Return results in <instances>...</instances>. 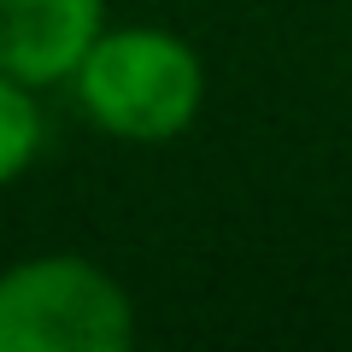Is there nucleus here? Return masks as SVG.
<instances>
[{"mask_svg":"<svg viewBox=\"0 0 352 352\" xmlns=\"http://www.w3.org/2000/svg\"><path fill=\"white\" fill-rule=\"evenodd\" d=\"M106 24V0H0V71L41 88L71 82Z\"/></svg>","mask_w":352,"mask_h":352,"instance_id":"7ed1b4c3","label":"nucleus"},{"mask_svg":"<svg viewBox=\"0 0 352 352\" xmlns=\"http://www.w3.org/2000/svg\"><path fill=\"white\" fill-rule=\"evenodd\" d=\"M135 300L82 252H36L0 270V352H124Z\"/></svg>","mask_w":352,"mask_h":352,"instance_id":"f03ea898","label":"nucleus"},{"mask_svg":"<svg viewBox=\"0 0 352 352\" xmlns=\"http://www.w3.org/2000/svg\"><path fill=\"white\" fill-rule=\"evenodd\" d=\"M41 141H47V118L36 106V88L0 71V188H12L36 164Z\"/></svg>","mask_w":352,"mask_h":352,"instance_id":"20e7f679","label":"nucleus"},{"mask_svg":"<svg viewBox=\"0 0 352 352\" xmlns=\"http://www.w3.org/2000/svg\"><path fill=\"white\" fill-rule=\"evenodd\" d=\"M71 88L100 135L159 147L194 129L206 106V59L164 24H100L71 71Z\"/></svg>","mask_w":352,"mask_h":352,"instance_id":"f257e3e1","label":"nucleus"}]
</instances>
